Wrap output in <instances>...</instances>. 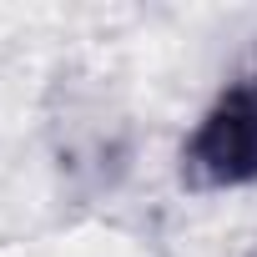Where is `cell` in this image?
Wrapping results in <instances>:
<instances>
[{
  "instance_id": "6da1fadb",
  "label": "cell",
  "mask_w": 257,
  "mask_h": 257,
  "mask_svg": "<svg viewBox=\"0 0 257 257\" xmlns=\"http://www.w3.org/2000/svg\"><path fill=\"white\" fill-rule=\"evenodd\" d=\"M187 172L212 187L257 177V76L237 81L187 142Z\"/></svg>"
}]
</instances>
